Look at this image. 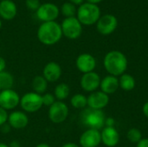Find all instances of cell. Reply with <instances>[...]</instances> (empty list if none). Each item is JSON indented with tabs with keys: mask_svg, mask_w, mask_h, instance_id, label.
<instances>
[{
	"mask_svg": "<svg viewBox=\"0 0 148 147\" xmlns=\"http://www.w3.org/2000/svg\"><path fill=\"white\" fill-rule=\"evenodd\" d=\"M119 86L125 91H131L135 88V80L131 75L123 74L119 79Z\"/></svg>",
	"mask_w": 148,
	"mask_h": 147,
	"instance_id": "cell-22",
	"label": "cell"
},
{
	"mask_svg": "<svg viewBox=\"0 0 148 147\" xmlns=\"http://www.w3.org/2000/svg\"><path fill=\"white\" fill-rule=\"evenodd\" d=\"M62 74V68L59 63L56 62H48L42 70V76L47 80L48 82H56L57 81Z\"/></svg>",
	"mask_w": 148,
	"mask_h": 147,
	"instance_id": "cell-16",
	"label": "cell"
},
{
	"mask_svg": "<svg viewBox=\"0 0 148 147\" xmlns=\"http://www.w3.org/2000/svg\"><path fill=\"white\" fill-rule=\"evenodd\" d=\"M48 84L49 82L42 75H36L32 80L31 87H32L33 92L42 95L46 93L47 88H48Z\"/></svg>",
	"mask_w": 148,
	"mask_h": 147,
	"instance_id": "cell-20",
	"label": "cell"
},
{
	"mask_svg": "<svg viewBox=\"0 0 148 147\" xmlns=\"http://www.w3.org/2000/svg\"><path fill=\"white\" fill-rule=\"evenodd\" d=\"M25 3L27 8H29L31 10H37L40 5L42 4L39 0H25Z\"/></svg>",
	"mask_w": 148,
	"mask_h": 147,
	"instance_id": "cell-28",
	"label": "cell"
},
{
	"mask_svg": "<svg viewBox=\"0 0 148 147\" xmlns=\"http://www.w3.org/2000/svg\"><path fill=\"white\" fill-rule=\"evenodd\" d=\"M0 147H9V145L5 143H0Z\"/></svg>",
	"mask_w": 148,
	"mask_h": 147,
	"instance_id": "cell-39",
	"label": "cell"
},
{
	"mask_svg": "<svg viewBox=\"0 0 148 147\" xmlns=\"http://www.w3.org/2000/svg\"><path fill=\"white\" fill-rule=\"evenodd\" d=\"M101 92L108 94H114L119 88V79L113 75H108L101 81L100 84Z\"/></svg>",
	"mask_w": 148,
	"mask_h": 147,
	"instance_id": "cell-19",
	"label": "cell"
},
{
	"mask_svg": "<svg viewBox=\"0 0 148 147\" xmlns=\"http://www.w3.org/2000/svg\"><path fill=\"white\" fill-rule=\"evenodd\" d=\"M81 121L88 129L100 130L106 124L105 114L101 110H95L92 108H86L81 113Z\"/></svg>",
	"mask_w": 148,
	"mask_h": 147,
	"instance_id": "cell-4",
	"label": "cell"
},
{
	"mask_svg": "<svg viewBox=\"0 0 148 147\" xmlns=\"http://www.w3.org/2000/svg\"><path fill=\"white\" fill-rule=\"evenodd\" d=\"M61 27L62 36H64L68 39H77L82 33V24L80 23L76 16L66 17L62 21Z\"/></svg>",
	"mask_w": 148,
	"mask_h": 147,
	"instance_id": "cell-6",
	"label": "cell"
},
{
	"mask_svg": "<svg viewBox=\"0 0 148 147\" xmlns=\"http://www.w3.org/2000/svg\"><path fill=\"white\" fill-rule=\"evenodd\" d=\"M62 147H80L77 144L75 143H72V142H69V143H66L64 144Z\"/></svg>",
	"mask_w": 148,
	"mask_h": 147,
	"instance_id": "cell-36",
	"label": "cell"
},
{
	"mask_svg": "<svg viewBox=\"0 0 148 147\" xmlns=\"http://www.w3.org/2000/svg\"><path fill=\"white\" fill-rule=\"evenodd\" d=\"M0 1H3V0H0Z\"/></svg>",
	"mask_w": 148,
	"mask_h": 147,
	"instance_id": "cell-42",
	"label": "cell"
},
{
	"mask_svg": "<svg viewBox=\"0 0 148 147\" xmlns=\"http://www.w3.org/2000/svg\"><path fill=\"white\" fill-rule=\"evenodd\" d=\"M0 84L2 87V90L12 88V87L14 85L13 75L7 71L0 72Z\"/></svg>",
	"mask_w": 148,
	"mask_h": 147,
	"instance_id": "cell-24",
	"label": "cell"
},
{
	"mask_svg": "<svg viewBox=\"0 0 148 147\" xmlns=\"http://www.w3.org/2000/svg\"><path fill=\"white\" fill-rule=\"evenodd\" d=\"M76 17L82 25H93L101 17V9L97 4L83 3L77 9Z\"/></svg>",
	"mask_w": 148,
	"mask_h": 147,
	"instance_id": "cell-3",
	"label": "cell"
},
{
	"mask_svg": "<svg viewBox=\"0 0 148 147\" xmlns=\"http://www.w3.org/2000/svg\"><path fill=\"white\" fill-rule=\"evenodd\" d=\"M22 109L25 113H33L39 111L42 105V95L35 92H29L23 94L20 99V104Z\"/></svg>",
	"mask_w": 148,
	"mask_h": 147,
	"instance_id": "cell-5",
	"label": "cell"
},
{
	"mask_svg": "<svg viewBox=\"0 0 148 147\" xmlns=\"http://www.w3.org/2000/svg\"><path fill=\"white\" fill-rule=\"evenodd\" d=\"M105 69L113 76L122 75L127 68V59L126 55L118 50L108 52L103 60Z\"/></svg>",
	"mask_w": 148,
	"mask_h": 147,
	"instance_id": "cell-2",
	"label": "cell"
},
{
	"mask_svg": "<svg viewBox=\"0 0 148 147\" xmlns=\"http://www.w3.org/2000/svg\"><path fill=\"white\" fill-rule=\"evenodd\" d=\"M83 1L84 0H69V3H71L75 5H79V6L83 3Z\"/></svg>",
	"mask_w": 148,
	"mask_h": 147,
	"instance_id": "cell-35",
	"label": "cell"
},
{
	"mask_svg": "<svg viewBox=\"0 0 148 147\" xmlns=\"http://www.w3.org/2000/svg\"><path fill=\"white\" fill-rule=\"evenodd\" d=\"M101 81V80L100 75L93 71L87 74H83L80 81V85L84 91L93 93L96 91V89L100 87Z\"/></svg>",
	"mask_w": 148,
	"mask_h": 147,
	"instance_id": "cell-11",
	"label": "cell"
},
{
	"mask_svg": "<svg viewBox=\"0 0 148 147\" xmlns=\"http://www.w3.org/2000/svg\"><path fill=\"white\" fill-rule=\"evenodd\" d=\"M118 26V20L116 16L111 14L101 16L96 23V29L98 32L103 36L112 34Z\"/></svg>",
	"mask_w": 148,
	"mask_h": 147,
	"instance_id": "cell-10",
	"label": "cell"
},
{
	"mask_svg": "<svg viewBox=\"0 0 148 147\" xmlns=\"http://www.w3.org/2000/svg\"><path fill=\"white\" fill-rule=\"evenodd\" d=\"M70 104L76 109H83L88 106V98L82 94H76L70 99Z\"/></svg>",
	"mask_w": 148,
	"mask_h": 147,
	"instance_id": "cell-23",
	"label": "cell"
},
{
	"mask_svg": "<svg viewBox=\"0 0 148 147\" xmlns=\"http://www.w3.org/2000/svg\"><path fill=\"white\" fill-rule=\"evenodd\" d=\"M69 114V107L63 101H56L49 107L48 116L49 120L54 124H61L64 122Z\"/></svg>",
	"mask_w": 148,
	"mask_h": 147,
	"instance_id": "cell-7",
	"label": "cell"
},
{
	"mask_svg": "<svg viewBox=\"0 0 148 147\" xmlns=\"http://www.w3.org/2000/svg\"><path fill=\"white\" fill-rule=\"evenodd\" d=\"M70 94V88L67 83L62 82L56 86L54 90V95L57 101H63L66 100Z\"/></svg>",
	"mask_w": 148,
	"mask_h": 147,
	"instance_id": "cell-21",
	"label": "cell"
},
{
	"mask_svg": "<svg viewBox=\"0 0 148 147\" xmlns=\"http://www.w3.org/2000/svg\"><path fill=\"white\" fill-rule=\"evenodd\" d=\"M9 147H21V144L17 140H13L9 145Z\"/></svg>",
	"mask_w": 148,
	"mask_h": 147,
	"instance_id": "cell-34",
	"label": "cell"
},
{
	"mask_svg": "<svg viewBox=\"0 0 148 147\" xmlns=\"http://www.w3.org/2000/svg\"><path fill=\"white\" fill-rule=\"evenodd\" d=\"M75 65L80 72L87 74L94 71L96 67V60L92 55L83 53L78 55V57L76 58Z\"/></svg>",
	"mask_w": 148,
	"mask_h": 147,
	"instance_id": "cell-13",
	"label": "cell"
},
{
	"mask_svg": "<svg viewBox=\"0 0 148 147\" xmlns=\"http://www.w3.org/2000/svg\"><path fill=\"white\" fill-rule=\"evenodd\" d=\"M0 91H2V87H1V84H0Z\"/></svg>",
	"mask_w": 148,
	"mask_h": 147,
	"instance_id": "cell-41",
	"label": "cell"
},
{
	"mask_svg": "<svg viewBox=\"0 0 148 147\" xmlns=\"http://www.w3.org/2000/svg\"><path fill=\"white\" fill-rule=\"evenodd\" d=\"M7 123L11 128L16 130L23 129L29 124V117L25 112L13 111L9 114Z\"/></svg>",
	"mask_w": 148,
	"mask_h": 147,
	"instance_id": "cell-15",
	"label": "cell"
},
{
	"mask_svg": "<svg viewBox=\"0 0 148 147\" xmlns=\"http://www.w3.org/2000/svg\"><path fill=\"white\" fill-rule=\"evenodd\" d=\"M36 147H51L49 144H47V143H40V144H38L37 146H36Z\"/></svg>",
	"mask_w": 148,
	"mask_h": 147,
	"instance_id": "cell-38",
	"label": "cell"
},
{
	"mask_svg": "<svg viewBox=\"0 0 148 147\" xmlns=\"http://www.w3.org/2000/svg\"><path fill=\"white\" fill-rule=\"evenodd\" d=\"M87 98L88 107L95 110H101L106 107L109 102L108 95L101 91H95Z\"/></svg>",
	"mask_w": 148,
	"mask_h": 147,
	"instance_id": "cell-14",
	"label": "cell"
},
{
	"mask_svg": "<svg viewBox=\"0 0 148 147\" xmlns=\"http://www.w3.org/2000/svg\"><path fill=\"white\" fill-rule=\"evenodd\" d=\"M8 112L0 107V127L7 123L8 121Z\"/></svg>",
	"mask_w": 148,
	"mask_h": 147,
	"instance_id": "cell-29",
	"label": "cell"
},
{
	"mask_svg": "<svg viewBox=\"0 0 148 147\" xmlns=\"http://www.w3.org/2000/svg\"><path fill=\"white\" fill-rule=\"evenodd\" d=\"M1 127H2V131H3V133H8L10 132V128H11V127L9 126V124H8V123L4 124V125H3V126H2Z\"/></svg>",
	"mask_w": 148,
	"mask_h": 147,
	"instance_id": "cell-32",
	"label": "cell"
},
{
	"mask_svg": "<svg viewBox=\"0 0 148 147\" xmlns=\"http://www.w3.org/2000/svg\"><path fill=\"white\" fill-rule=\"evenodd\" d=\"M101 142L108 147H114L120 141L118 131L114 126H106L101 133Z\"/></svg>",
	"mask_w": 148,
	"mask_h": 147,
	"instance_id": "cell-17",
	"label": "cell"
},
{
	"mask_svg": "<svg viewBox=\"0 0 148 147\" xmlns=\"http://www.w3.org/2000/svg\"><path fill=\"white\" fill-rule=\"evenodd\" d=\"M137 147H148V139H141L137 143Z\"/></svg>",
	"mask_w": 148,
	"mask_h": 147,
	"instance_id": "cell-30",
	"label": "cell"
},
{
	"mask_svg": "<svg viewBox=\"0 0 148 147\" xmlns=\"http://www.w3.org/2000/svg\"><path fill=\"white\" fill-rule=\"evenodd\" d=\"M5 68H6V61L4 60V58L0 56V72L5 71Z\"/></svg>",
	"mask_w": 148,
	"mask_h": 147,
	"instance_id": "cell-31",
	"label": "cell"
},
{
	"mask_svg": "<svg viewBox=\"0 0 148 147\" xmlns=\"http://www.w3.org/2000/svg\"><path fill=\"white\" fill-rule=\"evenodd\" d=\"M20 99L19 94L12 88L0 91V107L6 111L15 109L20 104Z\"/></svg>",
	"mask_w": 148,
	"mask_h": 147,
	"instance_id": "cell-9",
	"label": "cell"
},
{
	"mask_svg": "<svg viewBox=\"0 0 148 147\" xmlns=\"http://www.w3.org/2000/svg\"><path fill=\"white\" fill-rule=\"evenodd\" d=\"M60 11L65 17H73V16H75L77 9L75 4L69 2H66L62 5Z\"/></svg>",
	"mask_w": 148,
	"mask_h": 147,
	"instance_id": "cell-25",
	"label": "cell"
},
{
	"mask_svg": "<svg viewBox=\"0 0 148 147\" xmlns=\"http://www.w3.org/2000/svg\"><path fill=\"white\" fill-rule=\"evenodd\" d=\"M60 13L59 8L53 3H44L40 5L36 11L37 18L42 23L53 22L58 17Z\"/></svg>",
	"mask_w": 148,
	"mask_h": 147,
	"instance_id": "cell-8",
	"label": "cell"
},
{
	"mask_svg": "<svg viewBox=\"0 0 148 147\" xmlns=\"http://www.w3.org/2000/svg\"><path fill=\"white\" fill-rule=\"evenodd\" d=\"M127 137L129 141H131L133 143H138L142 139V134H141V132L139 129L132 128L127 132Z\"/></svg>",
	"mask_w": 148,
	"mask_h": 147,
	"instance_id": "cell-26",
	"label": "cell"
},
{
	"mask_svg": "<svg viewBox=\"0 0 148 147\" xmlns=\"http://www.w3.org/2000/svg\"><path fill=\"white\" fill-rule=\"evenodd\" d=\"M142 110H143V113L145 114V116H146L147 118H148V101H147V102L144 104Z\"/></svg>",
	"mask_w": 148,
	"mask_h": 147,
	"instance_id": "cell-33",
	"label": "cell"
},
{
	"mask_svg": "<svg viewBox=\"0 0 148 147\" xmlns=\"http://www.w3.org/2000/svg\"><path fill=\"white\" fill-rule=\"evenodd\" d=\"M42 105L45 107H51L56 101V99L54 95V94H50V93H45L42 95Z\"/></svg>",
	"mask_w": 148,
	"mask_h": 147,
	"instance_id": "cell-27",
	"label": "cell"
},
{
	"mask_svg": "<svg viewBox=\"0 0 148 147\" xmlns=\"http://www.w3.org/2000/svg\"><path fill=\"white\" fill-rule=\"evenodd\" d=\"M1 28H2V21L0 20V29H1Z\"/></svg>",
	"mask_w": 148,
	"mask_h": 147,
	"instance_id": "cell-40",
	"label": "cell"
},
{
	"mask_svg": "<svg viewBox=\"0 0 148 147\" xmlns=\"http://www.w3.org/2000/svg\"><path fill=\"white\" fill-rule=\"evenodd\" d=\"M62 37L61 24L57 22L42 23L37 29V38L44 45L51 46L57 43Z\"/></svg>",
	"mask_w": 148,
	"mask_h": 147,
	"instance_id": "cell-1",
	"label": "cell"
},
{
	"mask_svg": "<svg viewBox=\"0 0 148 147\" xmlns=\"http://www.w3.org/2000/svg\"><path fill=\"white\" fill-rule=\"evenodd\" d=\"M81 147H97L101 142V136L99 130L88 129L80 137Z\"/></svg>",
	"mask_w": 148,
	"mask_h": 147,
	"instance_id": "cell-12",
	"label": "cell"
},
{
	"mask_svg": "<svg viewBox=\"0 0 148 147\" xmlns=\"http://www.w3.org/2000/svg\"><path fill=\"white\" fill-rule=\"evenodd\" d=\"M87 3H94V4H97L99 3H101L102 0H86Z\"/></svg>",
	"mask_w": 148,
	"mask_h": 147,
	"instance_id": "cell-37",
	"label": "cell"
},
{
	"mask_svg": "<svg viewBox=\"0 0 148 147\" xmlns=\"http://www.w3.org/2000/svg\"><path fill=\"white\" fill-rule=\"evenodd\" d=\"M17 13V7L11 0L0 1V16L3 20H12Z\"/></svg>",
	"mask_w": 148,
	"mask_h": 147,
	"instance_id": "cell-18",
	"label": "cell"
}]
</instances>
